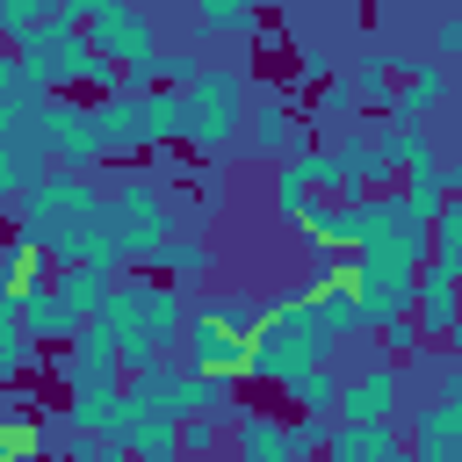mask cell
Returning <instances> with one entry per match:
<instances>
[{
    "label": "cell",
    "mask_w": 462,
    "mask_h": 462,
    "mask_svg": "<svg viewBox=\"0 0 462 462\" xmlns=\"http://www.w3.org/2000/svg\"><path fill=\"white\" fill-rule=\"evenodd\" d=\"M282 390H289V404H296L303 419H325V411H332V397H339V368H332V361H318V368L289 375Z\"/></svg>",
    "instance_id": "23"
},
{
    "label": "cell",
    "mask_w": 462,
    "mask_h": 462,
    "mask_svg": "<svg viewBox=\"0 0 462 462\" xmlns=\"http://www.w3.org/2000/svg\"><path fill=\"white\" fill-rule=\"evenodd\" d=\"M455 51H462V14H440V22H433V58L448 65Z\"/></svg>",
    "instance_id": "34"
},
{
    "label": "cell",
    "mask_w": 462,
    "mask_h": 462,
    "mask_svg": "<svg viewBox=\"0 0 462 462\" xmlns=\"http://www.w3.org/2000/svg\"><path fill=\"white\" fill-rule=\"evenodd\" d=\"M318 116H354V94H346V79H325V94H318Z\"/></svg>",
    "instance_id": "35"
},
{
    "label": "cell",
    "mask_w": 462,
    "mask_h": 462,
    "mask_svg": "<svg viewBox=\"0 0 462 462\" xmlns=\"http://www.w3.org/2000/svg\"><path fill=\"white\" fill-rule=\"evenodd\" d=\"M411 433V462H462V397H426L419 411H404Z\"/></svg>",
    "instance_id": "10"
},
{
    "label": "cell",
    "mask_w": 462,
    "mask_h": 462,
    "mask_svg": "<svg viewBox=\"0 0 462 462\" xmlns=\"http://www.w3.org/2000/svg\"><path fill=\"white\" fill-rule=\"evenodd\" d=\"M260 310H267V303H253L245 289H224V296H202V310H195V318H209V325H224V332H238V339H245V332L260 325Z\"/></svg>",
    "instance_id": "24"
},
{
    "label": "cell",
    "mask_w": 462,
    "mask_h": 462,
    "mask_svg": "<svg viewBox=\"0 0 462 462\" xmlns=\"http://www.w3.org/2000/svg\"><path fill=\"white\" fill-rule=\"evenodd\" d=\"M29 130H36V144H43V152H58V173H87V166L101 159L94 116H87L79 101H65V94H43V101H36V116H29Z\"/></svg>",
    "instance_id": "7"
},
{
    "label": "cell",
    "mask_w": 462,
    "mask_h": 462,
    "mask_svg": "<svg viewBox=\"0 0 462 462\" xmlns=\"http://www.w3.org/2000/svg\"><path fill=\"white\" fill-rule=\"evenodd\" d=\"M87 36L72 29V22H36L22 43H14V65H22V79L36 87V94H65L79 72H87Z\"/></svg>",
    "instance_id": "6"
},
{
    "label": "cell",
    "mask_w": 462,
    "mask_h": 462,
    "mask_svg": "<svg viewBox=\"0 0 462 462\" xmlns=\"http://www.w3.org/2000/svg\"><path fill=\"white\" fill-rule=\"evenodd\" d=\"M43 173V144H36V130H14V137H0V202H14L29 180Z\"/></svg>",
    "instance_id": "21"
},
{
    "label": "cell",
    "mask_w": 462,
    "mask_h": 462,
    "mask_svg": "<svg viewBox=\"0 0 462 462\" xmlns=\"http://www.w3.org/2000/svg\"><path fill=\"white\" fill-rule=\"evenodd\" d=\"M224 397H231V383H209V375H195V368H144V375H130V390H123V404L137 411V419H195V411H224Z\"/></svg>",
    "instance_id": "4"
},
{
    "label": "cell",
    "mask_w": 462,
    "mask_h": 462,
    "mask_svg": "<svg viewBox=\"0 0 462 462\" xmlns=\"http://www.w3.org/2000/svg\"><path fill=\"white\" fill-rule=\"evenodd\" d=\"M296 72H303V79H310V87H318V79H332V51H318V43H310V51H303V65H296Z\"/></svg>",
    "instance_id": "36"
},
{
    "label": "cell",
    "mask_w": 462,
    "mask_h": 462,
    "mask_svg": "<svg viewBox=\"0 0 462 462\" xmlns=\"http://www.w3.org/2000/svg\"><path fill=\"white\" fill-rule=\"evenodd\" d=\"M238 152H253V159H289V152H303V116L289 108V94H260L253 101V123H245V137H238Z\"/></svg>",
    "instance_id": "11"
},
{
    "label": "cell",
    "mask_w": 462,
    "mask_h": 462,
    "mask_svg": "<svg viewBox=\"0 0 462 462\" xmlns=\"http://www.w3.org/2000/svg\"><path fill=\"white\" fill-rule=\"evenodd\" d=\"M303 209H310V188H303V173L282 159V166H274V217H282V224H303Z\"/></svg>",
    "instance_id": "29"
},
{
    "label": "cell",
    "mask_w": 462,
    "mask_h": 462,
    "mask_svg": "<svg viewBox=\"0 0 462 462\" xmlns=\"http://www.w3.org/2000/svg\"><path fill=\"white\" fill-rule=\"evenodd\" d=\"M159 267H166V274H209V245L188 238V231H173L166 253H159Z\"/></svg>",
    "instance_id": "31"
},
{
    "label": "cell",
    "mask_w": 462,
    "mask_h": 462,
    "mask_svg": "<svg viewBox=\"0 0 462 462\" xmlns=\"http://www.w3.org/2000/svg\"><path fill=\"white\" fill-rule=\"evenodd\" d=\"M43 289L58 296V310H65L72 325H87V318H94V310L108 303V289H116V274H108V267H65V274H51Z\"/></svg>",
    "instance_id": "16"
},
{
    "label": "cell",
    "mask_w": 462,
    "mask_h": 462,
    "mask_svg": "<svg viewBox=\"0 0 462 462\" xmlns=\"http://www.w3.org/2000/svg\"><path fill=\"white\" fill-rule=\"evenodd\" d=\"M375 159H383V166H404V173H440L426 123H404V116H390V130L375 137Z\"/></svg>",
    "instance_id": "17"
},
{
    "label": "cell",
    "mask_w": 462,
    "mask_h": 462,
    "mask_svg": "<svg viewBox=\"0 0 462 462\" xmlns=\"http://www.w3.org/2000/svg\"><path fill=\"white\" fill-rule=\"evenodd\" d=\"M51 7H58V0H0V36L22 43L36 22H51Z\"/></svg>",
    "instance_id": "32"
},
{
    "label": "cell",
    "mask_w": 462,
    "mask_h": 462,
    "mask_svg": "<svg viewBox=\"0 0 462 462\" xmlns=\"http://www.w3.org/2000/svg\"><path fill=\"white\" fill-rule=\"evenodd\" d=\"M318 455L325 462H390L397 455V419H346V426L325 433Z\"/></svg>",
    "instance_id": "14"
},
{
    "label": "cell",
    "mask_w": 462,
    "mask_h": 462,
    "mask_svg": "<svg viewBox=\"0 0 462 462\" xmlns=\"http://www.w3.org/2000/svg\"><path fill=\"white\" fill-rule=\"evenodd\" d=\"M123 455L130 462H180V440H173V419H137L123 426Z\"/></svg>",
    "instance_id": "22"
},
{
    "label": "cell",
    "mask_w": 462,
    "mask_h": 462,
    "mask_svg": "<svg viewBox=\"0 0 462 462\" xmlns=\"http://www.w3.org/2000/svg\"><path fill=\"white\" fill-rule=\"evenodd\" d=\"M87 217H108V195L87 173H36L14 195V238H29V245L58 238L65 224H87Z\"/></svg>",
    "instance_id": "3"
},
{
    "label": "cell",
    "mask_w": 462,
    "mask_h": 462,
    "mask_svg": "<svg viewBox=\"0 0 462 462\" xmlns=\"http://www.w3.org/2000/svg\"><path fill=\"white\" fill-rule=\"evenodd\" d=\"M173 440H180V462H217V455H224V426H217V411L180 419V426H173Z\"/></svg>",
    "instance_id": "26"
},
{
    "label": "cell",
    "mask_w": 462,
    "mask_h": 462,
    "mask_svg": "<svg viewBox=\"0 0 462 462\" xmlns=\"http://www.w3.org/2000/svg\"><path fill=\"white\" fill-rule=\"evenodd\" d=\"M94 116V137H101V159H123V152H144V130H137V94H108L87 108Z\"/></svg>",
    "instance_id": "15"
},
{
    "label": "cell",
    "mask_w": 462,
    "mask_h": 462,
    "mask_svg": "<svg viewBox=\"0 0 462 462\" xmlns=\"http://www.w3.org/2000/svg\"><path fill=\"white\" fill-rule=\"evenodd\" d=\"M188 325V303H180V289H152L144 282V332L159 339V346H173V332Z\"/></svg>",
    "instance_id": "25"
},
{
    "label": "cell",
    "mask_w": 462,
    "mask_h": 462,
    "mask_svg": "<svg viewBox=\"0 0 462 462\" xmlns=\"http://www.w3.org/2000/svg\"><path fill=\"white\" fill-rule=\"evenodd\" d=\"M346 94H354V108L368 101V108H390V65L383 58H361V72L346 79Z\"/></svg>",
    "instance_id": "30"
},
{
    "label": "cell",
    "mask_w": 462,
    "mask_h": 462,
    "mask_svg": "<svg viewBox=\"0 0 462 462\" xmlns=\"http://www.w3.org/2000/svg\"><path fill=\"white\" fill-rule=\"evenodd\" d=\"M79 36H87V51H94L101 65H116V79L144 72L152 51H159V22H152L137 0H101V14H94Z\"/></svg>",
    "instance_id": "5"
},
{
    "label": "cell",
    "mask_w": 462,
    "mask_h": 462,
    "mask_svg": "<svg viewBox=\"0 0 462 462\" xmlns=\"http://www.w3.org/2000/svg\"><path fill=\"white\" fill-rule=\"evenodd\" d=\"M231 462H289V448H282V419H267V411H238V426H231Z\"/></svg>",
    "instance_id": "19"
},
{
    "label": "cell",
    "mask_w": 462,
    "mask_h": 462,
    "mask_svg": "<svg viewBox=\"0 0 462 462\" xmlns=\"http://www.w3.org/2000/svg\"><path fill=\"white\" fill-rule=\"evenodd\" d=\"M180 368H195L209 383H245V339L209 325V318H188L180 325Z\"/></svg>",
    "instance_id": "9"
},
{
    "label": "cell",
    "mask_w": 462,
    "mask_h": 462,
    "mask_svg": "<svg viewBox=\"0 0 462 462\" xmlns=\"http://www.w3.org/2000/svg\"><path fill=\"white\" fill-rule=\"evenodd\" d=\"M282 448H289V462H310L318 448H325V419H282Z\"/></svg>",
    "instance_id": "33"
},
{
    "label": "cell",
    "mask_w": 462,
    "mask_h": 462,
    "mask_svg": "<svg viewBox=\"0 0 462 462\" xmlns=\"http://www.w3.org/2000/svg\"><path fill=\"white\" fill-rule=\"evenodd\" d=\"M253 7L260 0H195V29L202 36H238V29H253Z\"/></svg>",
    "instance_id": "27"
},
{
    "label": "cell",
    "mask_w": 462,
    "mask_h": 462,
    "mask_svg": "<svg viewBox=\"0 0 462 462\" xmlns=\"http://www.w3.org/2000/svg\"><path fill=\"white\" fill-rule=\"evenodd\" d=\"M65 426L79 433H101L123 448V426H130V404H123V383H72V404H65Z\"/></svg>",
    "instance_id": "12"
},
{
    "label": "cell",
    "mask_w": 462,
    "mask_h": 462,
    "mask_svg": "<svg viewBox=\"0 0 462 462\" xmlns=\"http://www.w3.org/2000/svg\"><path fill=\"white\" fill-rule=\"evenodd\" d=\"M332 411H346V419H397V411H404V368L375 354L368 368L339 375V397H332Z\"/></svg>",
    "instance_id": "8"
},
{
    "label": "cell",
    "mask_w": 462,
    "mask_h": 462,
    "mask_svg": "<svg viewBox=\"0 0 462 462\" xmlns=\"http://www.w3.org/2000/svg\"><path fill=\"white\" fill-rule=\"evenodd\" d=\"M238 123H245V72L238 65H195V79L180 87V144L238 152Z\"/></svg>",
    "instance_id": "2"
},
{
    "label": "cell",
    "mask_w": 462,
    "mask_h": 462,
    "mask_svg": "<svg viewBox=\"0 0 462 462\" xmlns=\"http://www.w3.org/2000/svg\"><path fill=\"white\" fill-rule=\"evenodd\" d=\"M51 282V260H43V245H29V238H0V296L7 303H22L29 289H43Z\"/></svg>",
    "instance_id": "18"
},
{
    "label": "cell",
    "mask_w": 462,
    "mask_h": 462,
    "mask_svg": "<svg viewBox=\"0 0 462 462\" xmlns=\"http://www.w3.org/2000/svg\"><path fill=\"white\" fill-rule=\"evenodd\" d=\"M108 462H130V455H123V448H116V455H108Z\"/></svg>",
    "instance_id": "38"
},
{
    "label": "cell",
    "mask_w": 462,
    "mask_h": 462,
    "mask_svg": "<svg viewBox=\"0 0 462 462\" xmlns=\"http://www.w3.org/2000/svg\"><path fill=\"white\" fill-rule=\"evenodd\" d=\"M137 130H144V152L180 144V94L173 87H144L137 94Z\"/></svg>",
    "instance_id": "20"
},
{
    "label": "cell",
    "mask_w": 462,
    "mask_h": 462,
    "mask_svg": "<svg viewBox=\"0 0 462 462\" xmlns=\"http://www.w3.org/2000/svg\"><path fill=\"white\" fill-rule=\"evenodd\" d=\"M7 411H14V397H7V390H0V419H7Z\"/></svg>",
    "instance_id": "37"
},
{
    "label": "cell",
    "mask_w": 462,
    "mask_h": 462,
    "mask_svg": "<svg viewBox=\"0 0 462 462\" xmlns=\"http://www.w3.org/2000/svg\"><path fill=\"white\" fill-rule=\"evenodd\" d=\"M29 361H36V346L22 339V325H14V303L0 296V390H7V383H14Z\"/></svg>",
    "instance_id": "28"
},
{
    "label": "cell",
    "mask_w": 462,
    "mask_h": 462,
    "mask_svg": "<svg viewBox=\"0 0 462 462\" xmlns=\"http://www.w3.org/2000/svg\"><path fill=\"white\" fill-rule=\"evenodd\" d=\"M440 101H448V65L440 58H404V79H390V116L426 123Z\"/></svg>",
    "instance_id": "13"
},
{
    "label": "cell",
    "mask_w": 462,
    "mask_h": 462,
    "mask_svg": "<svg viewBox=\"0 0 462 462\" xmlns=\"http://www.w3.org/2000/svg\"><path fill=\"white\" fill-rule=\"evenodd\" d=\"M332 354H339V346H332V332L318 325L310 289H296V296L267 303V310H260V325L245 332V383L282 390L289 375H303V368H318V361H332Z\"/></svg>",
    "instance_id": "1"
}]
</instances>
